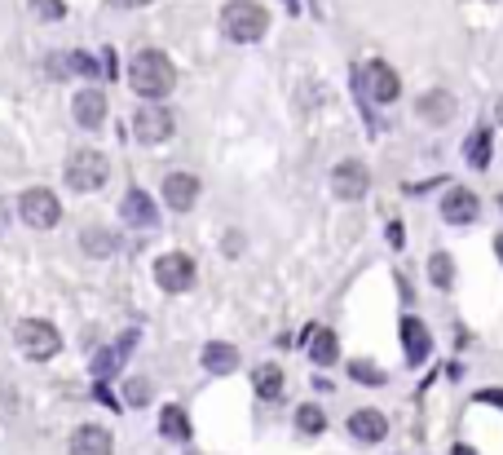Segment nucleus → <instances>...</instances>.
Wrapping results in <instances>:
<instances>
[{
  "label": "nucleus",
  "mask_w": 503,
  "mask_h": 455,
  "mask_svg": "<svg viewBox=\"0 0 503 455\" xmlns=\"http://www.w3.org/2000/svg\"><path fill=\"white\" fill-rule=\"evenodd\" d=\"M177 85V67L163 49H142L128 62V89L146 102H163Z\"/></svg>",
  "instance_id": "nucleus-1"
},
{
  "label": "nucleus",
  "mask_w": 503,
  "mask_h": 455,
  "mask_svg": "<svg viewBox=\"0 0 503 455\" xmlns=\"http://www.w3.org/2000/svg\"><path fill=\"white\" fill-rule=\"evenodd\" d=\"M221 31H225V40H234V45H256V40H265V31H269V13H265L260 0H230V4L221 9Z\"/></svg>",
  "instance_id": "nucleus-2"
},
{
  "label": "nucleus",
  "mask_w": 503,
  "mask_h": 455,
  "mask_svg": "<svg viewBox=\"0 0 503 455\" xmlns=\"http://www.w3.org/2000/svg\"><path fill=\"white\" fill-rule=\"evenodd\" d=\"M66 186L71 191H80V195H93L106 186V177H110V164H106V155L93 151V147H80V151L66 155Z\"/></svg>",
  "instance_id": "nucleus-3"
},
{
  "label": "nucleus",
  "mask_w": 503,
  "mask_h": 455,
  "mask_svg": "<svg viewBox=\"0 0 503 455\" xmlns=\"http://www.w3.org/2000/svg\"><path fill=\"white\" fill-rule=\"evenodd\" d=\"M13 345L31 358V362H49V358L62 350V336H57V327L45 323V318H22V323L13 327Z\"/></svg>",
  "instance_id": "nucleus-4"
},
{
  "label": "nucleus",
  "mask_w": 503,
  "mask_h": 455,
  "mask_svg": "<svg viewBox=\"0 0 503 455\" xmlns=\"http://www.w3.org/2000/svg\"><path fill=\"white\" fill-rule=\"evenodd\" d=\"M172 133H177V115H172L163 102H146V106L133 111V138H137L142 147H159V142H168Z\"/></svg>",
  "instance_id": "nucleus-5"
},
{
  "label": "nucleus",
  "mask_w": 503,
  "mask_h": 455,
  "mask_svg": "<svg viewBox=\"0 0 503 455\" xmlns=\"http://www.w3.org/2000/svg\"><path fill=\"white\" fill-rule=\"evenodd\" d=\"M18 217L31 226V230H53L62 221V203L53 195L49 186H27L18 195Z\"/></svg>",
  "instance_id": "nucleus-6"
},
{
  "label": "nucleus",
  "mask_w": 503,
  "mask_h": 455,
  "mask_svg": "<svg viewBox=\"0 0 503 455\" xmlns=\"http://www.w3.org/2000/svg\"><path fill=\"white\" fill-rule=\"evenodd\" d=\"M154 283L163 288V292H190L195 288V261L186 253H163L154 261Z\"/></svg>",
  "instance_id": "nucleus-7"
},
{
  "label": "nucleus",
  "mask_w": 503,
  "mask_h": 455,
  "mask_svg": "<svg viewBox=\"0 0 503 455\" xmlns=\"http://www.w3.org/2000/svg\"><path fill=\"white\" fill-rule=\"evenodd\" d=\"M366 191H371V173H366L362 159H340V164L331 168V195H336V200L357 203Z\"/></svg>",
  "instance_id": "nucleus-8"
},
{
  "label": "nucleus",
  "mask_w": 503,
  "mask_h": 455,
  "mask_svg": "<svg viewBox=\"0 0 503 455\" xmlns=\"http://www.w3.org/2000/svg\"><path fill=\"white\" fill-rule=\"evenodd\" d=\"M362 80H366V98L380 102V106H389V102L402 98V76H398L389 62H366Z\"/></svg>",
  "instance_id": "nucleus-9"
},
{
  "label": "nucleus",
  "mask_w": 503,
  "mask_h": 455,
  "mask_svg": "<svg viewBox=\"0 0 503 455\" xmlns=\"http://www.w3.org/2000/svg\"><path fill=\"white\" fill-rule=\"evenodd\" d=\"M71 115H75L80 129H101L106 115H110V102H106L101 89H80V94L71 98Z\"/></svg>",
  "instance_id": "nucleus-10"
},
{
  "label": "nucleus",
  "mask_w": 503,
  "mask_h": 455,
  "mask_svg": "<svg viewBox=\"0 0 503 455\" xmlns=\"http://www.w3.org/2000/svg\"><path fill=\"white\" fill-rule=\"evenodd\" d=\"M442 217H446L451 226H472V221L481 217V200H477L468 186H451V191L442 195Z\"/></svg>",
  "instance_id": "nucleus-11"
},
{
  "label": "nucleus",
  "mask_w": 503,
  "mask_h": 455,
  "mask_svg": "<svg viewBox=\"0 0 503 455\" xmlns=\"http://www.w3.org/2000/svg\"><path fill=\"white\" fill-rule=\"evenodd\" d=\"M163 203L172 212H190L199 203V177L195 173H168L163 177Z\"/></svg>",
  "instance_id": "nucleus-12"
},
{
  "label": "nucleus",
  "mask_w": 503,
  "mask_h": 455,
  "mask_svg": "<svg viewBox=\"0 0 503 455\" xmlns=\"http://www.w3.org/2000/svg\"><path fill=\"white\" fill-rule=\"evenodd\" d=\"M349 433L357 438V442L375 447V442H384V438H389V420H384V411L362 406V411H353L349 415Z\"/></svg>",
  "instance_id": "nucleus-13"
},
{
  "label": "nucleus",
  "mask_w": 503,
  "mask_h": 455,
  "mask_svg": "<svg viewBox=\"0 0 503 455\" xmlns=\"http://www.w3.org/2000/svg\"><path fill=\"white\" fill-rule=\"evenodd\" d=\"M415 111H419V120H424V124H437V129H442V124H451L454 120V111H459V106H454L451 89H428L424 98L415 102Z\"/></svg>",
  "instance_id": "nucleus-14"
},
{
  "label": "nucleus",
  "mask_w": 503,
  "mask_h": 455,
  "mask_svg": "<svg viewBox=\"0 0 503 455\" xmlns=\"http://www.w3.org/2000/svg\"><path fill=\"white\" fill-rule=\"evenodd\" d=\"M71 455H115V438L101 424H80L71 433Z\"/></svg>",
  "instance_id": "nucleus-15"
},
{
  "label": "nucleus",
  "mask_w": 503,
  "mask_h": 455,
  "mask_svg": "<svg viewBox=\"0 0 503 455\" xmlns=\"http://www.w3.org/2000/svg\"><path fill=\"white\" fill-rule=\"evenodd\" d=\"M49 76L53 80H66V76H84V80H93V76H101V67L89 58V53H53L49 58Z\"/></svg>",
  "instance_id": "nucleus-16"
},
{
  "label": "nucleus",
  "mask_w": 503,
  "mask_h": 455,
  "mask_svg": "<svg viewBox=\"0 0 503 455\" xmlns=\"http://www.w3.org/2000/svg\"><path fill=\"white\" fill-rule=\"evenodd\" d=\"M402 345H406V362H410V367H419V362L428 358V350H433V336H428V327H424L415 314L402 318Z\"/></svg>",
  "instance_id": "nucleus-17"
},
{
  "label": "nucleus",
  "mask_w": 503,
  "mask_h": 455,
  "mask_svg": "<svg viewBox=\"0 0 503 455\" xmlns=\"http://www.w3.org/2000/svg\"><path fill=\"white\" fill-rule=\"evenodd\" d=\"M119 217H124L128 226H142V230L159 221V217H154V200L146 195V191H137V186H133V191L119 200Z\"/></svg>",
  "instance_id": "nucleus-18"
},
{
  "label": "nucleus",
  "mask_w": 503,
  "mask_h": 455,
  "mask_svg": "<svg viewBox=\"0 0 503 455\" xmlns=\"http://www.w3.org/2000/svg\"><path fill=\"white\" fill-rule=\"evenodd\" d=\"M115 248H119L115 230H106V226H84V230H80V253L84 256L106 261V256H115Z\"/></svg>",
  "instance_id": "nucleus-19"
},
{
  "label": "nucleus",
  "mask_w": 503,
  "mask_h": 455,
  "mask_svg": "<svg viewBox=\"0 0 503 455\" xmlns=\"http://www.w3.org/2000/svg\"><path fill=\"white\" fill-rule=\"evenodd\" d=\"M283 367L278 362H260L256 371H252V389H256V398H265V403H274V398H283Z\"/></svg>",
  "instance_id": "nucleus-20"
},
{
  "label": "nucleus",
  "mask_w": 503,
  "mask_h": 455,
  "mask_svg": "<svg viewBox=\"0 0 503 455\" xmlns=\"http://www.w3.org/2000/svg\"><path fill=\"white\" fill-rule=\"evenodd\" d=\"M199 362H203V371H212V376H230L239 367V350L225 345V341H212V345H203Z\"/></svg>",
  "instance_id": "nucleus-21"
},
{
  "label": "nucleus",
  "mask_w": 503,
  "mask_h": 455,
  "mask_svg": "<svg viewBox=\"0 0 503 455\" xmlns=\"http://www.w3.org/2000/svg\"><path fill=\"white\" fill-rule=\"evenodd\" d=\"M309 358H313L318 367H331V362L340 358V341H336L331 327H313V332H309Z\"/></svg>",
  "instance_id": "nucleus-22"
},
{
  "label": "nucleus",
  "mask_w": 503,
  "mask_h": 455,
  "mask_svg": "<svg viewBox=\"0 0 503 455\" xmlns=\"http://www.w3.org/2000/svg\"><path fill=\"white\" fill-rule=\"evenodd\" d=\"M133 341H137V336L128 332V336H119V345H110L106 354H98V358H93V371H98V380H110V376L119 371V362H124V354L133 350Z\"/></svg>",
  "instance_id": "nucleus-23"
},
{
  "label": "nucleus",
  "mask_w": 503,
  "mask_h": 455,
  "mask_svg": "<svg viewBox=\"0 0 503 455\" xmlns=\"http://www.w3.org/2000/svg\"><path fill=\"white\" fill-rule=\"evenodd\" d=\"M159 433L172 438V442H186V438H190V420H186V411H181V406H163V415H159Z\"/></svg>",
  "instance_id": "nucleus-24"
},
{
  "label": "nucleus",
  "mask_w": 503,
  "mask_h": 455,
  "mask_svg": "<svg viewBox=\"0 0 503 455\" xmlns=\"http://www.w3.org/2000/svg\"><path fill=\"white\" fill-rule=\"evenodd\" d=\"M463 159H468L472 168H486V164H490V129L468 133V142H463Z\"/></svg>",
  "instance_id": "nucleus-25"
},
{
  "label": "nucleus",
  "mask_w": 503,
  "mask_h": 455,
  "mask_svg": "<svg viewBox=\"0 0 503 455\" xmlns=\"http://www.w3.org/2000/svg\"><path fill=\"white\" fill-rule=\"evenodd\" d=\"M428 279H433V288H454V261L451 253H433L428 256Z\"/></svg>",
  "instance_id": "nucleus-26"
},
{
  "label": "nucleus",
  "mask_w": 503,
  "mask_h": 455,
  "mask_svg": "<svg viewBox=\"0 0 503 455\" xmlns=\"http://www.w3.org/2000/svg\"><path fill=\"white\" fill-rule=\"evenodd\" d=\"M296 429H301V433H309V438H318V433L327 429V415H322V406H313V403L296 406Z\"/></svg>",
  "instance_id": "nucleus-27"
},
{
  "label": "nucleus",
  "mask_w": 503,
  "mask_h": 455,
  "mask_svg": "<svg viewBox=\"0 0 503 455\" xmlns=\"http://www.w3.org/2000/svg\"><path fill=\"white\" fill-rule=\"evenodd\" d=\"M349 376L357 380V385H371V389H380V385H384V367H375V362H366V358H353Z\"/></svg>",
  "instance_id": "nucleus-28"
},
{
  "label": "nucleus",
  "mask_w": 503,
  "mask_h": 455,
  "mask_svg": "<svg viewBox=\"0 0 503 455\" xmlns=\"http://www.w3.org/2000/svg\"><path fill=\"white\" fill-rule=\"evenodd\" d=\"M31 13L45 18V22H62L66 18V4L62 0H31Z\"/></svg>",
  "instance_id": "nucleus-29"
},
{
  "label": "nucleus",
  "mask_w": 503,
  "mask_h": 455,
  "mask_svg": "<svg viewBox=\"0 0 503 455\" xmlns=\"http://www.w3.org/2000/svg\"><path fill=\"white\" fill-rule=\"evenodd\" d=\"M124 394H128V403H151V385H146V380H128V385H124Z\"/></svg>",
  "instance_id": "nucleus-30"
},
{
  "label": "nucleus",
  "mask_w": 503,
  "mask_h": 455,
  "mask_svg": "<svg viewBox=\"0 0 503 455\" xmlns=\"http://www.w3.org/2000/svg\"><path fill=\"white\" fill-rule=\"evenodd\" d=\"M389 244H393V248H402V244H406V235H402V226H389Z\"/></svg>",
  "instance_id": "nucleus-31"
},
{
  "label": "nucleus",
  "mask_w": 503,
  "mask_h": 455,
  "mask_svg": "<svg viewBox=\"0 0 503 455\" xmlns=\"http://www.w3.org/2000/svg\"><path fill=\"white\" fill-rule=\"evenodd\" d=\"M481 403H499L503 406V394L499 389H486V394H481Z\"/></svg>",
  "instance_id": "nucleus-32"
},
{
  "label": "nucleus",
  "mask_w": 503,
  "mask_h": 455,
  "mask_svg": "<svg viewBox=\"0 0 503 455\" xmlns=\"http://www.w3.org/2000/svg\"><path fill=\"white\" fill-rule=\"evenodd\" d=\"M9 226V208H4V200H0V230Z\"/></svg>",
  "instance_id": "nucleus-33"
},
{
  "label": "nucleus",
  "mask_w": 503,
  "mask_h": 455,
  "mask_svg": "<svg viewBox=\"0 0 503 455\" xmlns=\"http://www.w3.org/2000/svg\"><path fill=\"white\" fill-rule=\"evenodd\" d=\"M451 455H477V451H472V447H463V442H459V447H451Z\"/></svg>",
  "instance_id": "nucleus-34"
},
{
  "label": "nucleus",
  "mask_w": 503,
  "mask_h": 455,
  "mask_svg": "<svg viewBox=\"0 0 503 455\" xmlns=\"http://www.w3.org/2000/svg\"><path fill=\"white\" fill-rule=\"evenodd\" d=\"M495 253H499V261H503V235H499V239H495Z\"/></svg>",
  "instance_id": "nucleus-35"
},
{
  "label": "nucleus",
  "mask_w": 503,
  "mask_h": 455,
  "mask_svg": "<svg viewBox=\"0 0 503 455\" xmlns=\"http://www.w3.org/2000/svg\"><path fill=\"white\" fill-rule=\"evenodd\" d=\"M499 124H503V98H499Z\"/></svg>",
  "instance_id": "nucleus-36"
}]
</instances>
